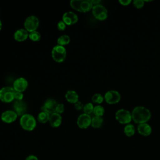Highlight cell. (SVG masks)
I'll return each instance as SVG.
<instances>
[{"instance_id": "1", "label": "cell", "mask_w": 160, "mask_h": 160, "mask_svg": "<svg viewBox=\"0 0 160 160\" xmlns=\"http://www.w3.org/2000/svg\"><path fill=\"white\" fill-rule=\"evenodd\" d=\"M132 119L136 123L142 124L148 121L151 116L150 111L144 106L135 107L131 113Z\"/></svg>"}, {"instance_id": "2", "label": "cell", "mask_w": 160, "mask_h": 160, "mask_svg": "<svg viewBox=\"0 0 160 160\" xmlns=\"http://www.w3.org/2000/svg\"><path fill=\"white\" fill-rule=\"evenodd\" d=\"M19 124L24 130L32 131L36 126V120L32 115L30 114H25L21 116Z\"/></svg>"}, {"instance_id": "3", "label": "cell", "mask_w": 160, "mask_h": 160, "mask_svg": "<svg viewBox=\"0 0 160 160\" xmlns=\"http://www.w3.org/2000/svg\"><path fill=\"white\" fill-rule=\"evenodd\" d=\"M66 50L64 46L60 45L54 46L51 51V56L54 61L57 62H63L66 58Z\"/></svg>"}, {"instance_id": "4", "label": "cell", "mask_w": 160, "mask_h": 160, "mask_svg": "<svg viewBox=\"0 0 160 160\" xmlns=\"http://www.w3.org/2000/svg\"><path fill=\"white\" fill-rule=\"evenodd\" d=\"M15 91L12 87L5 86L0 89V101L9 103L14 100Z\"/></svg>"}, {"instance_id": "5", "label": "cell", "mask_w": 160, "mask_h": 160, "mask_svg": "<svg viewBox=\"0 0 160 160\" xmlns=\"http://www.w3.org/2000/svg\"><path fill=\"white\" fill-rule=\"evenodd\" d=\"M39 24V20L38 17L34 15L28 16L24 21V29L28 32H31L36 31Z\"/></svg>"}, {"instance_id": "6", "label": "cell", "mask_w": 160, "mask_h": 160, "mask_svg": "<svg viewBox=\"0 0 160 160\" xmlns=\"http://www.w3.org/2000/svg\"><path fill=\"white\" fill-rule=\"evenodd\" d=\"M92 13L94 17L99 21L105 20L108 18V10L102 4L94 5L92 9Z\"/></svg>"}, {"instance_id": "7", "label": "cell", "mask_w": 160, "mask_h": 160, "mask_svg": "<svg viewBox=\"0 0 160 160\" xmlns=\"http://www.w3.org/2000/svg\"><path fill=\"white\" fill-rule=\"evenodd\" d=\"M116 120L121 124H129L132 119L131 113L127 109H118L115 114Z\"/></svg>"}, {"instance_id": "8", "label": "cell", "mask_w": 160, "mask_h": 160, "mask_svg": "<svg viewBox=\"0 0 160 160\" xmlns=\"http://www.w3.org/2000/svg\"><path fill=\"white\" fill-rule=\"evenodd\" d=\"M104 98L107 103L112 104L118 102L121 99L120 93L115 90H110L105 93Z\"/></svg>"}, {"instance_id": "9", "label": "cell", "mask_w": 160, "mask_h": 160, "mask_svg": "<svg viewBox=\"0 0 160 160\" xmlns=\"http://www.w3.org/2000/svg\"><path fill=\"white\" fill-rule=\"evenodd\" d=\"M91 119L90 115L85 113L81 114L77 119V125L81 129H86L91 126Z\"/></svg>"}, {"instance_id": "10", "label": "cell", "mask_w": 160, "mask_h": 160, "mask_svg": "<svg viewBox=\"0 0 160 160\" xmlns=\"http://www.w3.org/2000/svg\"><path fill=\"white\" fill-rule=\"evenodd\" d=\"M28 86V81L22 77L19 78L14 80L12 84V88L15 91L23 92Z\"/></svg>"}, {"instance_id": "11", "label": "cell", "mask_w": 160, "mask_h": 160, "mask_svg": "<svg viewBox=\"0 0 160 160\" xmlns=\"http://www.w3.org/2000/svg\"><path fill=\"white\" fill-rule=\"evenodd\" d=\"M18 116V114L13 110H6L1 114V119L2 122L9 124L14 122Z\"/></svg>"}, {"instance_id": "12", "label": "cell", "mask_w": 160, "mask_h": 160, "mask_svg": "<svg viewBox=\"0 0 160 160\" xmlns=\"http://www.w3.org/2000/svg\"><path fill=\"white\" fill-rule=\"evenodd\" d=\"M13 111L18 114V116H22L26 114L27 105L23 101H15L13 104Z\"/></svg>"}, {"instance_id": "13", "label": "cell", "mask_w": 160, "mask_h": 160, "mask_svg": "<svg viewBox=\"0 0 160 160\" xmlns=\"http://www.w3.org/2000/svg\"><path fill=\"white\" fill-rule=\"evenodd\" d=\"M64 22L68 26L76 24L78 21V17L76 14L72 11H68L63 14L62 17Z\"/></svg>"}, {"instance_id": "14", "label": "cell", "mask_w": 160, "mask_h": 160, "mask_svg": "<svg viewBox=\"0 0 160 160\" xmlns=\"http://www.w3.org/2000/svg\"><path fill=\"white\" fill-rule=\"evenodd\" d=\"M57 102L53 99H48L41 107V111H45L49 114L55 112V109L57 106Z\"/></svg>"}, {"instance_id": "15", "label": "cell", "mask_w": 160, "mask_h": 160, "mask_svg": "<svg viewBox=\"0 0 160 160\" xmlns=\"http://www.w3.org/2000/svg\"><path fill=\"white\" fill-rule=\"evenodd\" d=\"M49 122L51 127L58 128L62 122V116L60 114L53 112L50 114Z\"/></svg>"}, {"instance_id": "16", "label": "cell", "mask_w": 160, "mask_h": 160, "mask_svg": "<svg viewBox=\"0 0 160 160\" xmlns=\"http://www.w3.org/2000/svg\"><path fill=\"white\" fill-rule=\"evenodd\" d=\"M29 38V32L25 29H19L14 33V38L16 41L22 42Z\"/></svg>"}, {"instance_id": "17", "label": "cell", "mask_w": 160, "mask_h": 160, "mask_svg": "<svg viewBox=\"0 0 160 160\" xmlns=\"http://www.w3.org/2000/svg\"><path fill=\"white\" fill-rule=\"evenodd\" d=\"M138 131L142 136H148L151 134L152 128L148 123H142L138 126Z\"/></svg>"}, {"instance_id": "18", "label": "cell", "mask_w": 160, "mask_h": 160, "mask_svg": "<svg viewBox=\"0 0 160 160\" xmlns=\"http://www.w3.org/2000/svg\"><path fill=\"white\" fill-rule=\"evenodd\" d=\"M65 98L68 102L72 104H75L79 101V95L74 90L68 91L65 94Z\"/></svg>"}, {"instance_id": "19", "label": "cell", "mask_w": 160, "mask_h": 160, "mask_svg": "<svg viewBox=\"0 0 160 160\" xmlns=\"http://www.w3.org/2000/svg\"><path fill=\"white\" fill-rule=\"evenodd\" d=\"M93 4L91 0H82L80 4V11L82 12H86L92 9Z\"/></svg>"}, {"instance_id": "20", "label": "cell", "mask_w": 160, "mask_h": 160, "mask_svg": "<svg viewBox=\"0 0 160 160\" xmlns=\"http://www.w3.org/2000/svg\"><path fill=\"white\" fill-rule=\"evenodd\" d=\"M49 117H50V114L45 111H41L38 115V121L40 123L42 124H44L46 122H47L48 121H49Z\"/></svg>"}, {"instance_id": "21", "label": "cell", "mask_w": 160, "mask_h": 160, "mask_svg": "<svg viewBox=\"0 0 160 160\" xmlns=\"http://www.w3.org/2000/svg\"><path fill=\"white\" fill-rule=\"evenodd\" d=\"M103 122V119L100 116H94L91 119V126L94 128H99L101 127Z\"/></svg>"}, {"instance_id": "22", "label": "cell", "mask_w": 160, "mask_h": 160, "mask_svg": "<svg viewBox=\"0 0 160 160\" xmlns=\"http://www.w3.org/2000/svg\"><path fill=\"white\" fill-rule=\"evenodd\" d=\"M70 42V38L67 34H63L59 36L57 39V43L58 45L64 46L68 45Z\"/></svg>"}, {"instance_id": "23", "label": "cell", "mask_w": 160, "mask_h": 160, "mask_svg": "<svg viewBox=\"0 0 160 160\" xmlns=\"http://www.w3.org/2000/svg\"><path fill=\"white\" fill-rule=\"evenodd\" d=\"M124 134L128 136H132L135 133V127L132 124H128L124 128Z\"/></svg>"}, {"instance_id": "24", "label": "cell", "mask_w": 160, "mask_h": 160, "mask_svg": "<svg viewBox=\"0 0 160 160\" xmlns=\"http://www.w3.org/2000/svg\"><path fill=\"white\" fill-rule=\"evenodd\" d=\"M104 113V108L101 105H97L94 107L93 114L96 116L102 117Z\"/></svg>"}, {"instance_id": "25", "label": "cell", "mask_w": 160, "mask_h": 160, "mask_svg": "<svg viewBox=\"0 0 160 160\" xmlns=\"http://www.w3.org/2000/svg\"><path fill=\"white\" fill-rule=\"evenodd\" d=\"M82 110L84 111V113L89 114V115L91 114V113H93L94 106H93L92 103L88 102V103H86V104H84Z\"/></svg>"}, {"instance_id": "26", "label": "cell", "mask_w": 160, "mask_h": 160, "mask_svg": "<svg viewBox=\"0 0 160 160\" xmlns=\"http://www.w3.org/2000/svg\"><path fill=\"white\" fill-rule=\"evenodd\" d=\"M41 34L37 31L29 33V38L32 41H39L41 39Z\"/></svg>"}, {"instance_id": "27", "label": "cell", "mask_w": 160, "mask_h": 160, "mask_svg": "<svg viewBox=\"0 0 160 160\" xmlns=\"http://www.w3.org/2000/svg\"><path fill=\"white\" fill-rule=\"evenodd\" d=\"M82 0H71L70 1V6L74 10H76L78 12H81L80 11V4Z\"/></svg>"}, {"instance_id": "28", "label": "cell", "mask_w": 160, "mask_h": 160, "mask_svg": "<svg viewBox=\"0 0 160 160\" xmlns=\"http://www.w3.org/2000/svg\"><path fill=\"white\" fill-rule=\"evenodd\" d=\"M91 99H92V102H94V103L101 104L102 102V101L104 100V97L99 93H96L92 96Z\"/></svg>"}, {"instance_id": "29", "label": "cell", "mask_w": 160, "mask_h": 160, "mask_svg": "<svg viewBox=\"0 0 160 160\" xmlns=\"http://www.w3.org/2000/svg\"><path fill=\"white\" fill-rule=\"evenodd\" d=\"M65 110V107L64 105L62 103H58L56 109H55V112H57L58 114H61L62 112H64Z\"/></svg>"}, {"instance_id": "30", "label": "cell", "mask_w": 160, "mask_h": 160, "mask_svg": "<svg viewBox=\"0 0 160 160\" xmlns=\"http://www.w3.org/2000/svg\"><path fill=\"white\" fill-rule=\"evenodd\" d=\"M144 4V1L143 0H134L133 4L137 8H141Z\"/></svg>"}, {"instance_id": "31", "label": "cell", "mask_w": 160, "mask_h": 160, "mask_svg": "<svg viewBox=\"0 0 160 160\" xmlns=\"http://www.w3.org/2000/svg\"><path fill=\"white\" fill-rule=\"evenodd\" d=\"M24 98L23 93L21 92L15 91L14 92V99L16 101H22Z\"/></svg>"}, {"instance_id": "32", "label": "cell", "mask_w": 160, "mask_h": 160, "mask_svg": "<svg viewBox=\"0 0 160 160\" xmlns=\"http://www.w3.org/2000/svg\"><path fill=\"white\" fill-rule=\"evenodd\" d=\"M57 27H58V29L59 31H64V30L66 29V24L64 22V21H63L62 20H61V21H59L58 22Z\"/></svg>"}, {"instance_id": "33", "label": "cell", "mask_w": 160, "mask_h": 160, "mask_svg": "<svg viewBox=\"0 0 160 160\" xmlns=\"http://www.w3.org/2000/svg\"><path fill=\"white\" fill-rule=\"evenodd\" d=\"M74 104V108L77 110V111H81L83 109L84 107V104L79 101H78L77 102H76Z\"/></svg>"}, {"instance_id": "34", "label": "cell", "mask_w": 160, "mask_h": 160, "mask_svg": "<svg viewBox=\"0 0 160 160\" xmlns=\"http://www.w3.org/2000/svg\"><path fill=\"white\" fill-rule=\"evenodd\" d=\"M25 160H39V159L35 155H29L26 158Z\"/></svg>"}, {"instance_id": "35", "label": "cell", "mask_w": 160, "mask_h": 160, "mask_svg": "<svg viewBox=\"0 0 160 160\" xmlns=\"http://www.w3.org/2000/svg\"><path fill=\"white\" fill-rule=\"evenodd\" d=\"M119 2H120V4H121L123 6H127L129 3H131V0H119Z\"/></svg>"}, {"instance_id": "36", "label": "cell", "mask_w": 160, "mask_h": 160, "mask_svg": "<svg viewBox=\"0 0 160 160\" xmlns=\"http://www.w3.org/2000/svg\"><path fill=\"white\" fill-rule=\"evenodd\" d=\"M91 1L92 3L93 6H94V5H96V4H99V2H101L99 0H91Z\"/></svg>"}, {"instance_id": "37", "label": "cell", "mask_w": 160, "mask_h": 160, "mask_svg": "<svg viewBox=\"0 0 160 160\" xmlns=\"http://www.w3.org/2000/svg\"><path fill=\"white\" fill-rule=\"evenodd\" d=\"M2 22H1V21L0 20V31L1 30V28H2Z\"/></svg>"}]
</instances>
